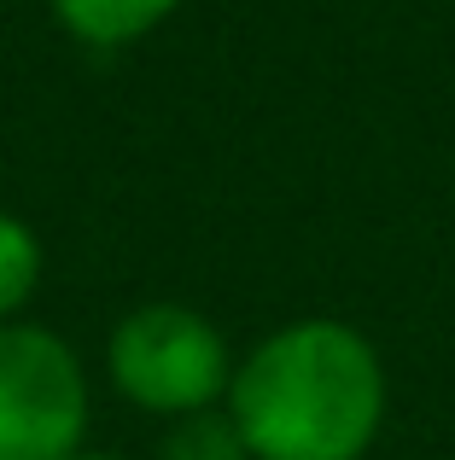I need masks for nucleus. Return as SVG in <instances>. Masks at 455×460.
Masks as SVG:
<instances>
[{"instance_id": "obj_1", "label": "nucleus", "mask_w": 455, "mask_h": 460, "mask_svg": "<svg viewBox=\"0 0 455 460\" xmlns=\"http://www.w3.org/2000/svg\"><path fill=\"white\" fill-rule=\"evenodd\" d=\"M228 420L251 460H362L386 426V367L351 321H292L234 361Z\"/></svg>"}, {"instance_id": "obj_2", "label": "nucleus", "mask_w": 455, "mask_h": 460, "mask_svg": "<svg viewBox=\"0 0 455 460\" xmlns=\"http://www.w3.org/2000/svg\"><path fill=\"white\" fill-rule=\"evenodd\" d=\"M105 367L112 385L135 408L164 420L205 414L228 396L234 385V356L217 321L187 304H140L112 326L105 344Z\"/></svg>"}, {"instance_id": "obj_3", "label": "nucleus", "mask_w": 455, "mask_h": 460, "mask_svg": "<svg viewBox=\"0 0 455 460\" xmlns=\"http://www.w3.org/2000/svg\"><path fill=\"white\" fill-rule=\"evenodd\" d=\"M88 438V373L35 321L0 326V460H70Z\"/></svg>"}, {"instance_id": "obj_4", "label": "nucleus", "mask_w": 455, "mask_h": 460, "mask_svg": "<svg viewBox=\"0 0 455 460\" xmlns=\"http://www.w3.org/2000/svg\"><path fill=\"white\" fill-rule=\"evenodd\" d=\"M182 0H53V18L82 47H129L152 35Z\"/></svg>"}, {"instance_id": "obj_5", "label": "nucleus", "mask_w": 455, "mask_h": 460, "mask_svg": "<svg viewBox=\"0 0 455 460\" xmlns=\"http://www.w3.org/2000/svg\"><path fill=\"white\" fill-rule=\"evenodd\" d=\"M35 286H41V239L30 234V222L0 210V326L18 321Z\"/></svg>"}, {"instance_id": "obj_6", "label": "nucleus", "mask_w": 455, "mask_h": 460, "mask_svg": "<svg viewBox=\"0 0 455 460\" xmlns=\"http://www.w3.org/2000/svg\"><path fill=\"white\" fill-rule=\"evenodd\" d=\"M158 460H251L239 426L222 414V408H205V414H182L170 420L158 443Z\"/></svg>"}, {"instance_id": "obj_7", "label": "nucleus", "mask_w": 455, "mask_h": 460, "mask_svg": "<svg viewBox=\"0 0 455 460\" xmlns=\"http://www.w3.org/2000/svg\"><path fill=\"white\" fill-rule=\"evenodd\" d=\"M70 460H123V455H105V449H76Z\"/></svg>"}]
</instances>
